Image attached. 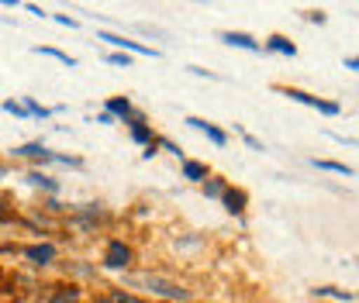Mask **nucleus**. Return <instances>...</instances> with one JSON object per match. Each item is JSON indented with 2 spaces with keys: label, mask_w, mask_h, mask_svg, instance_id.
<instances>
[{
  "label": "nucleus",
  "mask_w": 359,
  "mask_h": 303,
  "mask_svg": "<svg viewBox=\"0 0 359 303\" xmlns=\"http://www.w3.org/2000/svg\"><path fill=\"white\" fill-rule=\"evenodd\" d=\"M132 286H145L149 293H159V297H170V300H187L190 293L180 286V283H170L163 276H128Z\"/></svg>",
  "instance_id": "nucleus-1"
},
{
  "label": "nucleus",
  "mask_w": 359,
  "mask_h": 303,
  "mask_svg": "<svg viewBox=\"0 0 359 303\" xmlns=\"http://www.w3.org/2000/svg\"><path fill=\"white\" fill-rule=\"evenodd\" d=\"M287 97H290V100H301V104H308V107H318V111H325V114H339V104H325V100H318V97H311V93L287 90Z\"/></svg>",
  "instance_id": "nucleus-2"
},
{
  "label": "nucleus",
  "mask_w": 359,
  "mask_h": 303,
  "mask_svg": "<svg viewBox=\"0 0 359 303\" xmlns=\"http://www.w3.org/2000/svg\"><path fill=\"white\" fill-rule=\"evenodd\" d=\"M100 42H111V45H118V48H132L138 55H156V48H149V45H138L132 38H118V35H107V31H100Z\"/></svg>",
  "instance_id": "nucleus-3"
},
{
  "label": "nucleus",
  "mask_w": 359,
  "mask_h": 303,
  "mask_svg": "<svg viewBox=\"0 0 359 303\" xmlns=\"http://www.w3.org/2000/svg\"><path fill=\"white\" fill-rule=\"evenodd\" d=\"M128 259H132V252H128L121 241H111V245H107V259H104V262H107L111 269H121V265H128Z\"/></svg>",
  "instance_id": "nucleus-4"
},
{
  "label": "nucleus",
  "mask_w": 359,
  "mask_h": 303,
  "mask_svg": "<svg viewBox=\"0 0 359 303\" xmlns=\"http://www.w3.org/2000/svg\"><path fill=\"white\" fill-rule=\"evenodd\" d=\"M187 125H194V128H201V131H204V134H208V138H211V141H215V145H224V141H228V134H224V131H218V128H215V125H208V121H197V118H190Z\"/></svg>",
  "instance_id": "nucleus-5"
},
{
  "label": "nucleus",
  "mask_w": 359,
  "mask_h": 303,
  "mask_svg": "<svg viewBox=\"0 0 359 303\" xmlns=\"http://www.w3.org/2000/svg\"><path fill=\"white\" fill-rule=\"evenodd\" d=\"M222 38L228 45H238V48H259V42H256L252 35H242V31H224Z\"/></svg>",
  "instance_id": "nucleus-6"
},
{
  "label": "nucleus",
  "mask_w": 359,
  "mask_h": 303,
  "mask_svg": "<svg viewBox=\"0 0 359 303\" xmlns=\"http://www.w3.org/2000/svg\"><path fill=\"white\" fill-rule=\"evenodd\" d=\"M25 255H28L32 262H42V265H45V262H48L52 255H55V248H52V245H35V248H28Z\"/></svg>",
  "instance_id": "nucleus-7"
},
{
  "label": "nucleus",
  "mask_w": 359,
  "mask_h": 303,
  "mask_svg": "<svg viewBox=\"0 0 359 303\" xmlns=\"http://www.w3.org/2000/svg\"><path fill=\"white\" fill-rule=\"evenodd\" d=\"M48 303H80V290H73V286L69 290H55V297Z\"/></svg>",
  "instance_id": "nucleus-8"
},
{
  "label": "nucleus",
  "mask_w": 359,
  "mask_h": 303,
  "mask_svg": "<svg viewBox=\"0 0 359 303\" xmlns=\"http://www.w3.org/2000/svg\"><path fill=\"white\" fill-rule=\"evenodd\" d=\"M242 204H245V193H238V190H235V193H224V207H228L231 214H238Z\"/></svg>",
  "instance_id": "nucleus-9"
},
{
  "label": "nucleus",
  "mask_w": 359,
  "mask_h": 303,
  "mask_svg": "<svg viewBox=\"0 0 359 303\" xmlns=\"http://www.w3.org/2000/svg\"><path fill=\"white\" fill-rule=\"evenodd\" d=\"M314 166L318 169H328V173H339V176H353V169L342 166V162H321V159H314Z\"/></svg>",
  "instance_id": "nucleus-10"
},
{
  "label": "nucleus",
  "mask_w": 359,
  "mask_h": 303,
  "mask_svg": "<svg viewBox=\"0 0 359 303\" xmlns=\"http://www.w3.org/2000/svg\"><path fill=\"white\" fill-rule=\"evenodd\" d=\"M269 48H273V52H283V55H294V52H297L294 45L287 42V38H280V35H276V38H269Z\"/></svg>",
  "instance_id": "nucleus-11"
},
{
  "label": "nucleus",
  "mask_w": 359,
  "mask_h": 303,
  "mask_svg": "<svg viewBox=\"0 0 359 303\" xmlns=\"http://www.w3.org/2000/svg\"><path fill=\"white\" fill-rule=\"evenodd\" d=\"M42 55H52V59H59V62H66V66H76V59H69L66 52H59V48H39Z\"/></svg>",
  "instance_id": "nucleus-12"
},
{
  "label": "nucleus",
  "mask_w": 359,
  "mask_h": 303,
  "mask_svg": "<svg viewBox=\"0 0 359 303\" xmlns=\"http://www.w3.org/2000/svg\"><path fill=\"white\" fill-rule=\"evenodd\" d=\"M183 173H187V179H204L208 169H204V166H197V162H187V166H183Z\"/></svg>",
  "instance_id": "nucleus-13"
},
{
  "label": "nucleus",
  "mask_w": 359,
  "mask_h": 303,
  "mask_svg": "<svg viewBox=\"0 0 359 303\" xmlns=\"http://www.w3.org/2000/svg\"><path fill=\"white\" fill-rule=\"evenodd\" d=\"M18 155H42V159H48V152H45L42 145H21Z\"/></svg>",
  "instance_id": "nucleus-14"
},
{
  "label": "nucleus",
  "mask_w": 359,
  "mask_h": 303,
  "mask_svg": "<svg viewBox=\"0 0 359 303\" xmlns=\"http://www.w3.org/2000/svg\"><path fill=\"white\" fill-rule=\"evenodd\" d=\"M100 303H138L135 297H128V293H107Z\"/></svg>",
  "instance_id": "nucleus-15"
},
{
  "label": "nucleus",
  "mask_w": 359,
  "mask_h": 303,
  "mask_svg": "<svg viewBox=\"0 0 359 303\" xmlns=\"http://www.w3.org/2000/svg\"><path fill=\"white\" fill-rule=\"evenodd\" d=\"M107 107H111L114 114H128V111H132V107H128V100H111Z\"/></svg>",
  "instance_id": "nucleus-16"
},
{
  "label": "nucleus",
  "mask_w": 359,
  "mask_h": 303,
  "mask_svg": "<svg viewBox=\"0 0 359 303\" xmlns=\"http://www.w3.org/2000/svg\"><path fill=\"white\" fill-rule=\"evenodd\" d=\"M28 179H32V183H39V186H48V190H55V183H52L48 176H42V173H32Z\"/></svg>",
  "instance_id": "nucleus-17"
},
{
  "label": "nucleus",
  "mask_w": 359,
  "mask_h": 303,
  "mask_svg": "<svg viewBox=\"0 0 359 303\" xmlns=\"http://www.w3.org/2000/svg\"><path fill=\"white\" fill-rule=\"evenodd\" d=\"M4 107H7V111H11V114H25V107H21V104H14V100H7V104H4Z\"/></svg>",
  "instance_id": "nucleus-18"
},
{
  "label": "nucleus",
  "mask_w": 359,
  "mask_h": 303,
  "mask_svg": "<svg viewBox=\"0 0 359 303\" xmlns=\"http://www.w3.org/2000/svg\"><path fill=\"white\" fill-rule=\"evenodd\" d=\"M208 193H211V197H218V193H224V186L222 183H208Z\"/></svg>",
  "instance_id": "nucleus-19"
},
{
  "label": "nucleus",
  "mask_w": 359,
  "mask_h": 303,
  "mask_svg": "<svg viewBox=\"0 0 359 303\" xmlns=\"http://www.w3.org/2000/svg\"><path fill=\"white\" fill-rule=\"evenodd\" d=\"M132 134H135V141H149V131H145V128H135Z\"/></svg>",
  "instance_id": "nucleus-20"
},
{
  "label": "nucleus",
  "mask_w": 359,
  "mask_h": 303,
  "mask_svg": "<svg viewBox=\"0 0 359 303\" xmlns=\"http://www.w3.org/2000/svg\"><path fill=\"white\" fill-rule=\"evenodd\" d=\"M4 217H7V214H4V211H0V220H4Z\"/></svg>",
  "instance_id": "nucleus-21"
},
{
  "label": "nucleus",
  "mask_w": 359,
  "mask_h": 303,
  "mask_svg": "<svg viewBox=\"0 0 359 303\" xmlns=\"http://www.w3.org/2000/svg\"><path fill=\"white\" fill-rule=\"evenodd\" d=\"M0 173H4V166H0Z\"/></svg>",
  "instance_id": "nucleus-22"
}]
</instances>
